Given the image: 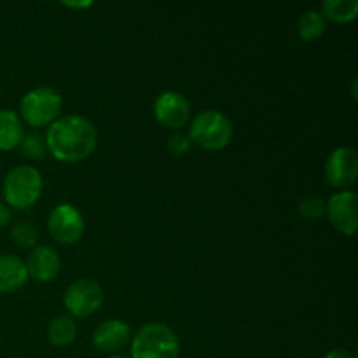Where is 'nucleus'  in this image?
I'll return each mask as SVG.
<instances>
[{"label": "nucleus", "mask_w": 358, "mask_h": 358, "mask_svg": "<svg viewBox=\"0 0 358 358\" xmlns=\"http://www.w3.org/2000/svg\"><path fill=\"white\" fill-rule=\"evenodd\" d=\"M189 138L208 152L226 149L234 135L233 121L224 112L210 108L196 114L189 126Z\"/></svg>", "instance_id": "obj_4"}, {"label": "nucleus", "mask_w": 358, "mask_h": 358, "mask_svg": "<svg viewBox=\"0 0 358 358\" xmlns=\"http://www.w3.org/2000/svg\"><path fill=\"white\" fill-rule=\"evenodd\" d=\"M299 215L306 220H317L325 215V199L318 194H308L299 203Z\"/></svg>", "instance_id": "obj_20"}, {"label": "nucleus", "mask_w": 358, "mask_h": 358, "mask_svg": "<svg viewBox=\"0 0 358 358\" xmlns=\"http://www.w3.org/2000/svg\"><path fill=\"white\" fill-rule=\"evenodd\" d=\"M180 341L171 327L161 322L142 325L129 343V358H178Z\"/></svg>", "instance_id": "obj_2"}, {"label": "nucleus", "mask_w": 358, "mask_h": 358, "mask_svg": "<svg viewBox=\"0 0 358 358\" xmlns=\"http://www.w3.org/2000/svg\"><path fill=\"white\" fill-rule=\"evenodd\" d=\"M27 264L21 257L13 254L0 255V294H13L27 285Z\"/></svg>", "instance_id": "obj_13"}, {"label": "nucleus", "mask_w": 358, "mask_h": 358, "mask_svg": "<svg viewBox=\"0 0 358 358\" xmlns=\"http://www.w3.org/2000/svg\"><path fill=\"white\" fill-rule=\"evenodd\" d=\"M10 219H13V210H10L6 203L0 201V229L6 227L7 224L10 222Z\"/></svg>", "instance_id": "obj_22"}, {"label": "nucleus", "mask_w": 358, "mask_h": 358, "mask_svg": "<svg viewBox=\"0 0 358 358\" xmlns=\"http://www.w3.org/2000/svg\"><path fill=\"white\" fill-rule=\"evenodd\" d=\"M357 83H358L357 79L352 80V93H353V98H355V100H357V96H358V94H357Z\"/></svg>", "instance_id": "obj_25"}, {"label": "nucleus", "mask_w": 358, "mask_h": 358, "mask_svg": "<svg viewBox=\"0 0 358 358\" xmlns=\"http://www.w3.org/2000/svg\"><path fill=\"white\" fill-rule=\"evenodd\" d=\"M105 299L103 289L91 278H79L70 283L63 296V304L72 318H87L96 313Z\"/></svg>", "instance_id": "obj_6"}, {"label": "nucleus", "mask_w": 358, "mask_h": 358, "mask_svg": "<svg viewBox=\"0 0 358 358\" xmlns=\"http://www.w3.org/2000/svg\"><path fill=\"white\" fill-rule=\"evenodd\" d=\"M84 217L77 206L70 203H59L48 217V229L51 236L62 245H72L83 238Z\"/></svg>", "instance_id": "obj_8"}, {"label": "nucleus", "mask_w": 358, "mask_h": 358, "mask_svg": "<svg viewBox=\"0 0 358 358\" xmlns=\"http://www.w3.org/2000/svg\"><path fill=\"white\" fill-rule=\"evenodd\" d=\"M325 358H357V357L353 355L352 352H348V350L336 348V350H332V352H329L327 355H325Z\"/></svg>", "instance_id": "obj_23"}, {"label": "nucleus", "mask_w": 358, "mask_h": 358, "mask_svg": "<svg viewBox=\"0 0 358 358\" xmlns=\"http://www.w3.org/2000/svg\"><path fill=\"white\" fill-rule=\"evenodd\" d=\"M191 145H192L191 138H189L187 133L184 131H175L168 136L166 147L173 156H184V154L189 152Z\"/></svg>", "instance_id": "obj_21"}, {"label": "nucleus", "mask_w": 358, "mask_h": 358, "mask_svg": "<svg viewBox=\"0 0 358 358\" xmlns=\"http://www.w3.org/2000/svg\"><path fill=\"white\" fill-rule=\"evenodd\" d=\"M10 240L21 250H31L37 247V229L30 222H17L10 227Z\"/></svg>", "instance_id": "obj_19"}, {"label": "nucleus", "mask_w": 358, "mask_h": 358, "mask_svg": "<svg viewBox=\"0 0 358 358\" xmlns=\"http://www.w3.org/2000/svg\"><path fill=\"white\" fill-rule=\"evenodd\" d=\"M325 215L332 227L345 236H355L358 231L357 194L353 191H339L325 201Z\"/></svg>", "instance_id": "obj_10"}, {"label": "nucleus", "mask_w": 358, "mask_h": 358, "mask_svg": "<svg viewBox=\"0 0 358 358\" xmlns=\"http://www.w3.org/2000/svg\"><path fill=\"white\" fill-rule=\"evenodd\" d=\"M24 264H27L28 278L38 283L52 282L62 271V257L55 248L48 245H38L31 248Z\"/></svg>", "instance_id": "obj_12"}, {"label": "nucleus", "mask_w": 358, "mask_h": 358, "mask_svg": "<svg viewBox=\"0 0 358 358\" xmlns=\"http://www.w3.org/2000/svg\"><path fill=\"white\" fill-rule=\"evenodd\" d=\"M154 117L164 128L180 131L191 121V103L178 91H164L154 100Z\"/></svg>", "instance_id": "obj_9"}, {"label": "nucleus", "mask_w": 358, "mask_h": 358, "mask_svg": "<svg viewBox=\"0 0 358 358\" xmlns=\"http://www.w3.org/2000/svg\"><path fill=\"white\" fill-rule=\"evenodd\" d=\"M320 13L327 21L338 24L352 23L358 16V0H325Z\"/></svg>", "instance_id": "obj_16"}, {"label": "nucleus", "mask_w": 358, "mask_h": 358, "mask_svg": "<svg viewBox=\"0 0 358 358\" xmlns=\"http://www.w3.org/2000/svg\"><path fill=\"white\" fill-rule=\"evenodd\" d=\"M324 177L331 187L350 191L358 178V156L352 147H338L325 159Z\"/></svg>", "instance_id": "obj_7"}, {"label": "nucleus", "mask_w": 358, "mask_h": 358, "mask_svg": "<svg viewBox=\"0 0 358 358\" xmlns=\"http://www.w3.org/2000/svg\"><path fill=\"white\" fill-rule=\"evenodd\" d=\"M131 327L119 318H110L96 325L93 332V346L101 353L114 355L131 343Z\"/></svg>", "instance_id": "obj_11"}, {"label": "nucleus", "mask_w": 358, "mask_h": 358, "mask_svg": "<svg viewBox=\"0 0 358 358\" xmlns=\"http://www.w3.org/2000/svg\"><path fill=\"white\" fill-rule=\"evenodd\" d=\"M63 6L73 7V9H86V7L93 6V2H63Z\"/></svg>", "instance_id": "obj_24"}, {"label": "nucleus", "mask_w": 358, "mask_h": 358, "mask_svg": "<svg viewBox=\"0 0 358 358\" xmlns=\"http://www.w3.org/2000/svg\"><path fill=\"white\" fill-rule=\"evenodd\" d=\"M45 147L62 163H80L94 152L98 131L93 121L79 114H66L45 129Z\"/></svg>", "instance_id": "obj_1"}, {"label": "nucleus", "mask_w": 358, "mask_h": 358, "mask_svg": "<svg viewBox=\"0 0 358 358\" xmlns=\"http://www.w3.org/2000/svg\"><path fill=\"white\" fill-rule=\"evenodd\" d=\"M110 358H129V357L122 355V353H114V355H110Z\"/></svg>", "instance_id": "obj_26"}, {"label": "nucleus", "mask_w": 358, "mask_h": 358, "mask_svg": "<svg viewBox=\"0 0 358 358\" xmlns=\"http://www.w3.org/2000/svg\"><path fill=\"white\" fill-rule=\"evenodd\" d=\"M17 149L21 150L24 157L28 159H44L45 154H48V147H45V138L42 133L38 131H24L23 140H21L20 147Z\"/></svg>", "instance_id": "obj_18"}, {"label": "nucleus", "mask_w": 358, "mask_h": 358, "mask_svg": "<svg viewBox=\"0 0 358 358\" xmlns=\"http://www.w3.org/2000/svg\"><path fill=\"white\" fill-rule=\"evenodd\" d=\"M44 189L41 171L30 164H20L9 170L3 177V203L10 210H28L38 201Z\"/></svg>", "instance_id": "obj_3"}, {"label": "nucleus", "mask_w": 358, "mask_h": 358, "mask_svg": "<svg viewBox=\"0 0 358 358\" xmlns=\"http://www.w3.org/2000/svg\"><path fill=\"white\" fill-rule=\"evenodd\" d=\"M24 135V126L17 112L10 108L0 110V150L9 152L20 147Z\"/></svg>", "instance_id": "obj_14"}, {"label": "nucleus", "mask_w": 358, "mask_h": 358, "mask_svg": "<svg viewBox=\"0 0 358 358\" xmlns=\"http://www.w3.org/2000/svg\"><path fill=\"white\" fill-rule=\"evenodd\" d=\"M327 31V20L317 9H310L303 13L297 20V35L303 41H317Z\"/></svg>", "instance_id": "obj_17"}, {"label": "nucleus", "mask_w": 358, "mask_h": 358, "mask_svg": "<svg viewBox=\"0 0 358 358\" xmlns=\"http://www.w3.org/2000/svg\"><path fill=\"white\" fill-rule=\"evenodd\" d=\"M63 98L56 90L48 86L35 87L23 94L20 101V112L23 124L31 126L34 129L48 128L56 119L62 117Z\"/></svg>", "instance_id": "obj_5"}, {"label": "nucleus", "mask_w": 358, "mask_h": 358, "mask_svg": "<svg viewBox=\"0 0 358 358\" xmlns=\"http://www.w3.org/2000/svg\"><path fill=\"white\" fill-rule=\"evenodd\" d=\"M77 322L70 315H58L48 325V341L56 348L72 345L77 338Z\"/></svg>", "instance_id": "obj_15"}]
</instances>
